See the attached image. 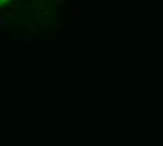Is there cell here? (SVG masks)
Masks as SVG:
<instances>
[{"mask_svg":"<svg viewBox=\"0 0 163 146\" xmlns=\"http://www.w3.org/2000/svg\"><path fill=\"white\" fill-rule=\"evenodd\" d=\"M3 1H4V0H0V3H3Z\"/></svg>","mask_w":163,"mask_h":146,"instance_id":"1","label":"cell"}]
</instances>
